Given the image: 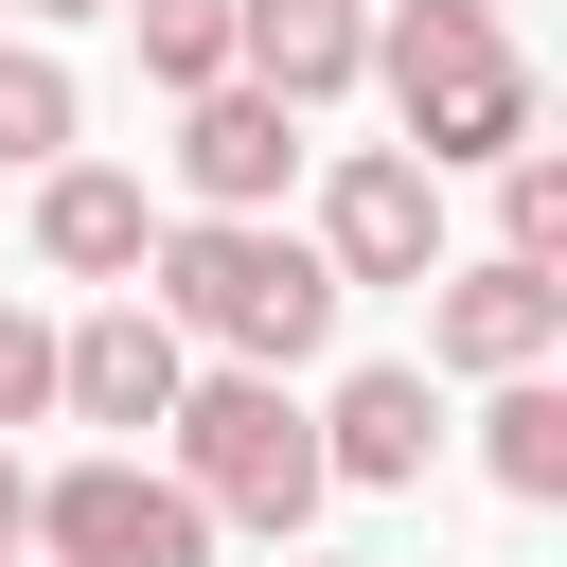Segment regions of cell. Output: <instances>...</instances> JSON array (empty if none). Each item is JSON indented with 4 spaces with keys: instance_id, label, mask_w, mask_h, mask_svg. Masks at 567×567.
Masks as SVG:
<instances>
[{
    "instance_id": "obj_1",
    "label": "cell",
    "mask_w": 567,
    "mask_h": 567,
    "mask_svg": "<svg viewBox=\"0 0 567 567\" xmlns=\"http://www.w3.org/2000/svg\"><path fill=\"white\" fill-rule=\"evenodd\" d=\"M142 284H159V319H177L213 372H301V354L337 337V301H354L284 213H177V230L142 248Z\"/></svg>"
},
{
    "instance_id": "obj_2",
    "label": "cell",
    "mask_w": 567,
    "mask_h": 567,
    "mask_svg": "<svg viewBox=\"0 0 567 567\" xmlns=\"http://www.w3.org/2000/svg\"><path fill=\"white\" fill-rule=\"evenodd\" d=\"M354 89H390V124H408V159H425V177H461V159H514V142H532V53H514V18H496V0H390Z\"/></svg>"
},
{
    "instance_id": "obj_3",
    "label": "cell",
    "mask_w": 567,
    "mask_h": 567,
    "mask_svg": "<svg viewBox=\"0 0 567 567\" xmlns=\"http://www.w3.org/2000/svg\"><path fill=\"white\" fill-rule=\"evenodd\" d=\"M159 443H177V496L213 532H266V549H301V514L337 496L319 478V408H284V372H195L159 408Z\"/></svg>"
},
{
    "instance_id": "obj_4",
    "label": "cell",
    "mask_w": 567,
    "mask_h": 567,
    "mask_svg": "<svg viewBox=\"0 0 567 567\" xmlns=\"http://www.w3.org/2000/svg\"><path fill=\"white\" fill-rule=\"evenodd\" d=\"M18 549H35V567H213V514L177 496V461L89 443V461L35 478V532H18Z\"/></svg>"
},
{
    "instance_id": "obj_5",
    "label": "cell",
    "mask_w": 567,
    "mask_h": 567,
    "mask_svg": "<svg viewBox=\"0 0 567 567\" xmlns=\"http://www.w3.org/2000/svg\"><path fill=\"white\" fill-rule=\"evenodd\" d=\"M177 390H195V337H177L142 284H106V301L53 337V408H71V425H106V443H142Z\"/></svg>"
},
{
    "instance_id": "obj_6",
    "label": "cell",
    "mask_w": 567,
    "mask_h": 567,
    "mask_svg": "<svg viewBox=\"0 0 567 567\" xmlns=\"http://www.w3.org/2000/svg\"><path fill=\"white\" fill-rule=\"evenodd\" d=\"M337 284H425L443 266V177L408 159V142H354L337 177H319V230H301Z\"/></svg>"
},
{
    "instance_id": "obj_7",
    "label": "cell",
    "mask_w": 567,
    "mask_h": 567,
    "mask_svg": "<svg viewBox=\"0 0 567 567\" xmlns=\"http://www.w3.org/2000/svg\"><path fill=\"white\" fill-rule=\"evenodd\" d=\"M549 337H567V266H514V248H478V266H425V354L443 372H549Z\"/></svg>"
},
{
    "instance_id": "obj_8",
    "label": "cell",
    "mask_w": 567,
    "mask_h": 567,
    "mask_svg": "<svg viewBox=\"0 0 567 567\" xmlns=\"http://www.w3.org/2000/svg\"><path fill=\"white\" fill-rule=\"evenodd\" d=\"M284 177H301V106H266L248 71L177 106V195L195 213H284Z\"/></svg>"
},
{
    "instance_id": "obj_9",
    "label": "cell",
    "mask_w": 567,
    "mask_h": 567,
    "mask_svg": "<svg viewBox=\"0 0 567 567\" xmlns=\"http://www.w3.org/2000/svg\"><path fill=\"white\" fill-rule=\"evenodd\" d=\"M142 248H159V213L124 159H35V266L53 284H142Z\"/></svg>"
},
{
    "instance_id": "obj_10",
    "label": "cell",
    "mask_w": 567,
    "mask_h": 567,
    "mask_svg": "<svg viewBox=\"0 0 567 567\" xmlns=\"http://www.w3.org/2000/svg\"><path fill=\"white\" fill-rule=\"evenodd\" d=\"M230 71L266 106H337L372 71V0H230Z\"/></svg>"
},
{
    "instance_id": "obj_11",
    "label": "cell",
    "mask_w": 567,
    "mask_h": 567,
    "mask_svg": "<svg viewBox=\"0 0 567 567\" xmlns=\"http://www.w3.org/2000/svg\"><path fill=\"white\" fill-rule=\"evenodd\" d=\"M425 443H443L425 372H337V408H319V478H354V496H408V478H425Z\"/></svg>"
},
{
    "instance_id": "obj_12",
    "label": "cell",
    "mask_w": 567,
    "mask_h": 567,
    "mask_svg": "<svg viewBox=\"0 0 567 567\" xmlns=\"http://www.w3.org/2000/svg\"><path fill=\"white\" fill-rule=\"evenodd\" d=\"M478 461H496V496H567V390L549 372H496V408H478Z\"/></svg>"
},
{
    "instance_id": "obj_13",
    "label": "cell",
    "mask_w": 567,
    "mask_h": 567,
    "mask_svg": "<svg viewBox=\"0 0 567 567\" xmlns=\"http://www.w3.org/2000/svg\"><path fill=\"white\" fill-rule=\"evenodd\" d=\"M71 124H89V89H71V53H35V35H0V177H35V159H71Z\"/></svg>"
},
{
    "instance_id": "obj_14",
    "label": "cell",
    "mask_w": 567,
    "mask_h": 567,
    "mask_svg": "<svg viewBox=\"0 0 567 567\" xmlns=\"http://www.w3.org/2000/svg\"><path fill=\"white\" fill-rule=\"evenodd\" d=\"M124 35H142V89H230V0H124Z\"/></svg>"
},
{
    "instance_id": "obj_15",
    "label": "cell",
    "mask_w": 567,
    "mask_h": 567,
    "mask_svg": "<svg viewBox=\"0 0 567 567\" xmlns=\"http://www.w3.org/2000/svg\"><path fill=\"white\" fill-rule=\"evenodd\" d=\"M496 248H514V266H567V159H549V142L496 159Z\"/></svg>"
},
{
    "instance_id": "obj_16",
    "label": "cell",
    "mask_w": 567,
    "mask_h": 567,
    "mask_svg": "<svg viewBox=\"0 0 567 567\" xmlns=\"http://www.w3.org/2000/svg\"><path fill=\"white\" fill-rule=\"evenodd\" d=\"M35 408H53V319L0 301V425H35Z\"/></svg>"
},
{
    "instance_id": "obj_17",
    "label": "cell",
    "mask_w": 567,
    "mask_h": 567,
    "mask_svg": "<svg viewBox=\"0 0 567 567\" xmlns=\"http://www.w3.org/2000/svg\"><path fill=\"white\" fill-rule=\"evenodd\" d=\"M18 532H35V478H18V443H0V549H18Z\"/></svg>"
},
{
    "instance_id": "obj_18",
    "label": "cell",
    "mask_w": 567,
    "mask_h": 567,
    "mask_svg": "<svg viewBox=\"0 0 567 567\" xmlns=\"http://www.w3.org/2000/svg\"><path fill=\"white\" fill-rule=\"evenodd\" d=\"M18 18H124V0H18Z\"/></svg>"
},
{
    "instance_id": "obj_19",
    "label": "cell",
    "mask_w": 567,
    "mask_h": 567,
    "mask_svg": "<svg viewBox=\"0 0 567 567\" xmlns=\"http://www.w3.org/2000/svg\"><path fill=\"white\" fill-rule=\"evenodd\" d=\"M284 567H372V549H284Z\"/></svg>"
},
{
    "instance_id": "obj_20",
    "label": "cell",
    "mask_w": 567,
    "mask_h": 567,
    "mask_svg": "<svg viewBox=\"0 0 567 567\" xmlns=\"http://www.w3.org/2000/svg\"><path fill=\"white\" fill-rule=\"evenodd\" d=\"M0 567H35V549H0Z\"/></svg>"
},
{
    "instance_id": "obj_21",
    "label": "cell",
    "mask_w": 567,
    "mask_h": 567,
    "mask_svg": "<svg viewBox=\"0 0 567 567\" xmlns=\"http://www.w3.org/2000/svg\"><path fill=\"white\" fill-rule=\"evenodd\" d=\"M0 18H18V0H0Z\"/></svg>"
}]
</instances>
